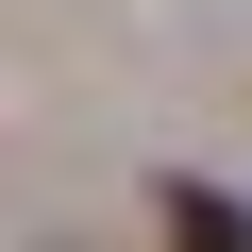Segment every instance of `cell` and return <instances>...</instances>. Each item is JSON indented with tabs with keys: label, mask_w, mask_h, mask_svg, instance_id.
I'll return each mask as SVG.
<instances>
[{
	"label": "cell",
	"mask_w": 252,
	"mask_h": 252,
	"mask_svg": "<svg viewBox=\"0 0 252 252\" xmlns=\"http://www.w3.org/2000/svg\"><path fill=\"white\" fill-rule=\"evenodd\" d=\"M152 219H168V252H252V202H235V185H202V168H168V185H152Z\"/></svg>",
	"instance_id": "obj_1"
}]
</instances>
